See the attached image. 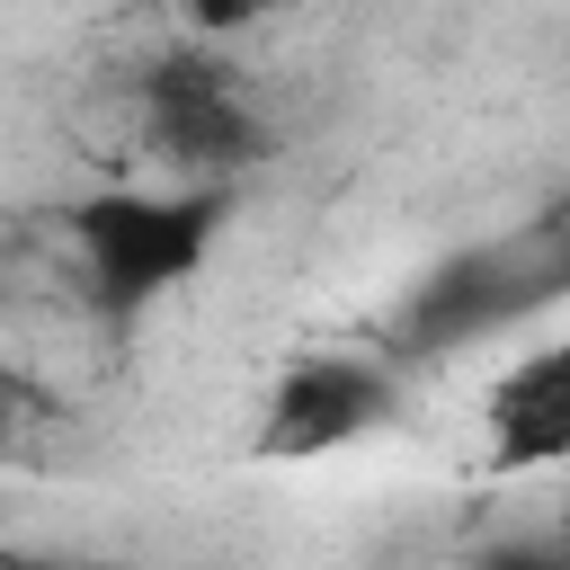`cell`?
I'll list each match as a JSON object with an SVG mask.
<instances>
[{
	"instance_id": "2",
	"label": "cell",
	"mask_w": 570,
	"mask_h": 570,
	"mask_svg": "<svg viewBox=\"0 0 570 570\" xmlns=\"http://www.w3.org/2000/svg\"><path fill=\"white\" fill-rule=\"evenodd\" d=\"M142 134L178 169V187H232L240 169L267 160V125H258L240 71L223 53H205V45L160 53L142 71Z\"/></svg>"
},
{
	"instance_id": "7",
	"label": "cell",
	"mask_w": 570,
	"mask_h": 570,
	"mask_svg": "<svg viewBox=\"0 0 570 570\" xmlns=\"http://www.w3.org/2000/svg\"><path fill=\"white\" fill-rule=\"evenodd\" d=\"M472 570H570V561H561L552 534H534V543H499V552H481Z\"/></svg>"
},
{
	"instance_id": "5",
	"label": "cell",
	"mask_w": 570,
	"mask_h": 570,
	"mask_svg": "<svg viewBox=\"0 0 570 570\" xmlns=\"http://www.w3.org/2000/svg\"><path fill=\"white\" fill-rule=\"evenodd\" d=\"M525 294H543V285L517 276V249H463V258H445V267L410 294V347H428V356L472 347V338H490Z\"/></svg>"
},
{
	"instance_id": "4",
	"label": "cell",
	"mask_w": 570,
	"mask_h": 570,
	"mask_svg": "<svg viewBox=\"0 0 570 570\" xmlns=\"http://www.w3.org/2000/svg\"><path fill=\"white\" fill-rule=\"evenodd\" d=\"M490 463L499 472H552L570 454V347H525L490 383Z\"/></svg>"
},
{
	"instance_id": "6",
	"label": "cell",
	"mask_w": 570,
	"mask_h": 570,
	"mask_svg": "<svg viewBox=\"0 0 570 570\" xmlns=\"http://www.w3.org/2000/svg\"><path fill=\"white\" fill-rule=\"evenodd\" d=\"M178 9H187V27H196V36H214V45H223V36L258 27V18L276 9V0H178Z\"/></svg>"
},
{
	"instance_id": "1",
	"label": "cell",
	"mask_w": 570,
	"mask_h": 570,
	"mask_svg": "<svg viewBox=\"0 0 570 570\" xmlns=\"http://www.w3.org/2000/svg\"><path fill=\"white\" fill-rule=\"evenodd\" d=\"M223 214H232V187H98L62 223H71L98 312H142V303L178 294L187 276H205Z\"/></svg>"
},
{
	"instance_id": "3",
	"label": "cell",
	"mask_w": 570,
	"mask_h": 570,
	"mask_svg": "<svg viewBox=\"0 0 570 570\" xmlns=\"http://www.w3.org/2000/svg\"><path fill=\"white\" fill-rule=\"evenodd\" d=\"M401 383L383 356H347V347H321V356H294L258 410V454L267 463H312V454H338L356 436H374L392 419Z\"/></svg>"
},
{
	"instance_id": "8",
	"label": "cell",
	"mask_w": 570,
	"mask_h": 570,
	"mask_svg": "<svg viewBox=\"0 0 570 570\" xmlns=\"http://www.w3.org/2000/svg\"><path fill=\"white\" fill-rule=\"evenodd\" d=\"M0 570H98V561H53V552H0Z\"/></svg>"
}]
</instances>
